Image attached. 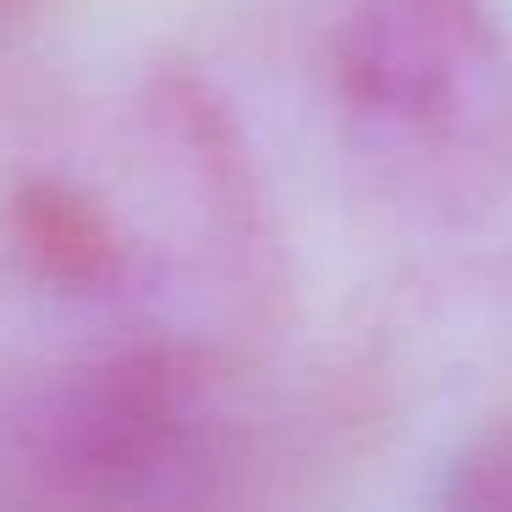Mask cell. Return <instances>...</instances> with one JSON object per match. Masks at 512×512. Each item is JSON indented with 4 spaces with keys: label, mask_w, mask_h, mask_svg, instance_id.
<instances>
[{
    "label": "cell",
    "mask_w": 512,
    "mask_h": 512,
    "mask_svg": "<svg viewBox=\"0 0 512 512\" xmlns=\"http://www.w3.org/2000/svg\"><path fill=\"white\" fill-rule=\"evenodd\" d=\"M441 507L452 512H512V413L457 446L441 479Z\"/></svg>",
    "instance_id": "3"
},
{
    "label": "cell",
    "mask_w": 512,
    "mask_h": 512,
    "mask_svg": "<svg viewBox=\"0 0 512 512\" xmlns=\"http://www.w3.org/2000/svg\"><path fill=\"white\" fill-rule=\"evenodd\" d=\"M232 364L182 336H105L6 386V468L61 507L188 501L226 452Z\"/></svg>",
    "instance_id": "2"
},
{
    "label": "cell",
    "mask_w": 512,
    "mask_h": 512,
    "mask_svg": "<svg viewBox=\"0 0 512 512\" xmlns=\"http://www.w3.org/2000/svg\"><path fill=\"white\" fill-rule=\"evenodd\" d=\"M17 12V0H0V28H6V17Z\"/></svg>",
    "instance_id": "4"
},
{
    "label": "cell",
    "mask_w": 512,
    "mask_h": 512,
    "mask_svg": "<svg viewBox=\"0 0 512 512\" xmlns=\"http://www.w3.org/2000/svg\"><path fill=\"white\" fill-rule=\"evenodd\" d=\"M342 144L386 204L468 221L512 188V39L496 0H342Z\"/></svg>",
    "instance_id": "1"
}]
</instances>
